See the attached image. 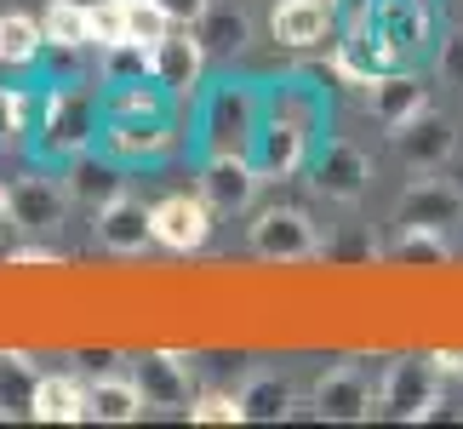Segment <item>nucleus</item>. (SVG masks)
I'll return each instance as SVG.
<instances>
[{
  "mask_svg": "<svg viewBox=\"0 0 463 429\" xmlns=\"http://www.w3.org/2000/svg\"><path fill=\"white\" fill-rule=\"evenodd\" d=\"M292 413V384L275 378V372H258V378H246L241 389V418L246 424H280Z\"/></svg>",
  "mask_w": 463,
  "mask_h": 429,
  "instance_id": "25",
  "label": "nucleus"
},
{
  "mask_svg": "<svg viewBox=\"0 0 463 429\" xmlns=\"http://www.w3.org/2000/svg\"><path fill=\"white\" fill-rule=\"evenodd\" d=\"M12 218V212H6V184H0V224H6Z\"/></svg>",
  "mask_w": 463,
  "mask_h": 429,
  "instance_id": "37",
  "label": "nucleus"
},
{
  "mask_svg": "<svg viewBox=\"0 0 463 429\" xmlns=\"http://www.w3.org/2000/svg\"><path fill=\"white\" fill-rule=\"evenodd\" d=\"M430 361H435V372H440V378H458V372H463V349H435Z\"/></svg>",
  "mask_w": 463,
  "mask_h": 429,
  "instance_id": "35",
  "label": "nucleus"
},
{
  "mask_svg": "<svg viewBox=\"0 0 463 429\" xmlns=\"http://www.w3.org/2000/svg\"><path fill=\"white\" fill-rule=\"evenodd\" d=\"M92 241L115 258H137L155 246V224H149V206L132 201V195H115L109 206L92 212Z\"/></svg>",
  "mask_w": 463,
  "mask_h": 429,
  "instance_id": "10",
  "label": "nucleus"
},
{
  "mask_svg": "<svg viewBox=\"0 0 463 429\" xmlns=\"http://www.w3.org/2000/svg\"><path fill=\"white\" fill-rule=\"evenodd\" d=\"M309 184L326 195V201L354 206L366 195V184H372V160H366L361 143L326 138V143H315V155H309Z\"/></svg>",
  "mask_w": 463,
  "mask_h": 429,
  "instance_id": "5",
  "label": "nucleus"
},
{
  "mask_svg": "<svg viewBox=\"0 0 463 429\" xmlns=\"http://www.w3.org/2000/svg\"><path fill=\"white\" fill-rule=\"evenodd\" d=\"M120 6H127V41H137V46H160L177 29L155 0H120Z\"/></svg>",
  "mask_w": 463,
  "mask_h": 429,
  "instance_id": "28",
  "label": "nucleus"
},
{
  "mask_svg": "<svg viewBox=\"0 0 463 429\" xmlns=\"http://www.w3.org/2000/svg\"><path fill=\"white\" fill-rule=\"evenodd\" d=\"M194 34H201L206 58H241V52L252 46V24H246V12L223 6V0H212V6L201 12V24H194Z\"/></svg>",
  "mask_w": 463,
  "mask_h": 429,
  "instance_id": "21",
  "label": "nucleus"
},
{
  "mask_svg": "<svg viewBox=\"0 0 463 429\" xmlns=\"http://www.w3.org/2000/svg\"><path fill=\"white\" fill-rule=\"evenodd\" d=\"M41 29H46L52 52L92 46V41H86V6H75V0H46V6H41Z\"/></svg>",
  "mask_w": 463,
  "mask_h": 429,
  "instance_id": "26",
  "label": "nucleus"
},
{
  "mask_svg": "<svg viewBox=\"0 0 463 429\" xmlns=\"http://www.w3.org/2000/svg\"><path fill=\"white\" fill-rule=\"evenodd\" d=\"M366 103H372V115H378V127L395 132L412 115L430 110V92H423V81L412 75V69H383V75L366 81Z\"/></svg>",
  "mask_w": 463,
  "mask_h": 429,
  "instance_id": "15",
  "label": "nucleus"
},
{
  "mask_svg": "<svg viewBox=\"0 0 463 429\" xmlns=\"http://www.w3.org/2000/svg\"><path fill=\"white\" fill-rule=\"evenodd\" d=\"M86 41H92L98 52L120 46L127 41V6H120V0H98V6L86 12Z\"/></svg>",
  "mask_w": 463,
  "mask_h": 429,
  "instance_id": "29",
  "label": "nucleus"
},
{
  "mask_svg": "<svg viewBox=\"0 0 463 429\" xmlns=\"http://www.w3.org/2000/svg\"><path fill=\"white\" fill-rule=\"evenodd\" d=\"M132 384L144 389V406L189 413V361H184V355H137Z\"/></svg>",
  "mask_w": 463,
  "mask_h": 429,
  "instance_id": "19",
  "label": "nucleus"
},
{
  "mask_svg": "<svg viewBox=\"0 0 463 429\" xmlns=\"http://www.w3.org/2000/svg\"><path fill=\"white\" fill-rule=\"evenodd\" d=\"M75 6H86V12H92V6H98V0H75Z\"/></svg>",
  "mask_w": 463,
  "mask_h": 429,
  "instance_id": "38",
  "label": "nucleus"
},
{
  "mask_svg": "<svg viewBox=\"0 0 463 429\" xmlns=\"http://www.w3.org/2000/svg\"><path fill=\"white\" fill-rule=\"evenodd\" d=\"M320 120H326V98H320V86L309 75H292L275 92H263V127L252 138V149H246L263 184H280V177L309 167Z\"/></svg>",
  "mask_w": 463,
  "mask_h": 429,
  "instance_id": "1",
  "label": "nucleus"
},
{
  "mask_svg": "<svg viewBox=\"0 0 463 429\" xmlns=\"http://www.w3.org/2000/svg\"><path fill=\"white\" fill-rule=\"evenodd\" d=\"M46 52V29L29 12H0V69H29Z\"/></svg>",
  "mask_w": 463,
  "mask_h": 429,
  "instance_id": "23",
  "label": "nucleus"
},
{
  "mask_svg": "<svg viewBox=\"0 0 463 429\" xmlns=\"http://www.w3.org/2000/svg\"><path fill=\"white\" fill-rule=\"evenodd\" d=\"M435 406H440V372L430 355H406V361L389 367V378L378 389V413L389 418H401V424H418V418H435Z\"/></svg>",
  "mask_w": 463,
  "mask_h": 429,
  "instance_id": "6",
  "label": "nucleus"
},
{
  "mask_svg": "<svg viewBox=\"0 0 463 429\" xmlns=\"http://www.w3.org/2000/svg\"><path fill=\"white\" fill-rule=\"evenodd\" d=\"M258 167H252V155L246 149H212L201 160V195H206V206L212 212H246L252 206V195H258Z\"/></svg>",
  "mask_w": 463,
  "mask_h": 429,
  "instance_id": "7",
  "label": "nucleus"
},
{
  "mask_svg": "<svg viewBox=\"0 0 463 429\" xmlns=\"http://www.w3.org/2000/svg\"><path fill=\"white\" fill-rule=\"evenodd\" d=\"M17 132H29V98L17 86H0V143H12Z\"/></svg>",
  "mask_w": 463,
  "mask_h": 429,
  "instance_id": "32",
  "label": "nucleus"
},
{
  "mask_svg": "<svg viewBox=\"0 0 463 429\" xmlns=\"http://www.w3.org/2000/svg\"><path fill=\"white\" fill-rule=\"evenodd\" d=\"M315 413L332 424H366L378 413V389L366 384L361 367H332L326 378L315 384Z\"/></svg>",
  "mask_w": 463,
  "mask_h": 429,
  "instance_id": "12",
  "label": "nucleus"
},
{
  "mask_svg": "<svg viewBox=\"0 0 463 429\" xmlns=\"http://www.w3.org/2000/svg\"><path fill=\"white\" fill-rule=\"evenodd\" d=\"M263 127V92L252 81H223V86H201V138L206 155L212 149H252V138Z\"/></svg>",
  "mask_w": 463,
  "mask_h": 429,
  "instance_id": "3",
  "label": "nucleus"
},
{
  "mask_svg": "<svg viewBox=\"0 0 463 429\" xmlns=\"http://www.w3.org/2000/svg\"><path fill=\"white\" fill-rule=\"evenodd\" d=\"M155 6L166 12V17H172L177 29H194V24H201V12L212 6V0H155Z\"/></svg>",
  "mask_w": 463,
  "mask_h": 429,
  "instance_id": "34",
  "label": "nucleus"
},
{
  "mask_svg": "<svg viewBox=\"0 0 463 429\" xmlns=\"http://www.w3.org/2000/svg\"><path fill=\"white\" fill-rule=\"evenodd\" d=\"M63 206H69V189L52 184V177H17L6 189V212L17 229H29V235H46V229L63 224Z\"/></svg>",
  "mask_w": 463,
  "mask_h": 429,
  "instance_id": "16",
  "label": "nucleus"
},
{
  "mask_svg": "<svg viewBox=\"0 0 463 429\" xmlns=\"http://www.w3.org/2000/svg\"><path fill=\"white\" fill-rule=\"evenodd\" d=\"M252 253L258 258H269V263H304L320 253V229L304 206H269V212H258L252 218Z\"/></svg>",
  "mask_w": 463,
  "mask_h": 429,
  "instance_id": "4",
  "label": "nucleus"
},
{
  "mask_svg": "<svg viewBox=\"0 0 463 429\" xmlns=\"http://www.w3.org/2000/svg\"><path fill=\"white\" fill-rule=\"evenodd\" d=\"M34 372L24 355H0V406H24L29 413V396H34Z\"/></svg>",
  "mask_w": 463,
  "mask_h": 429,
  "instance_id": "30",
  "label": "nucleus"
},
{
  "mask_svg": "<svg viewBox=\"0 0 463 429\" xmlns=\"http://www.w3.org/2000/svg\"><path fill=\"white\" fill-rule=\"evenodd\" d=\"M149 75L166 86L172 98H201V75H206V46L194 29H172L160 46H149Z\"/></svg>",
  "mask_w": 463,
  "mask_h": 429,
  "instance_id": "9",
  "label": "nucleus"
},
{
  "mask_svg": "<svg viewBox=\"0 0 463 429\" xmlns=\"http://www.w3.org/2000/svg\"><path fill=\"white\" fill-rule=\"evenodd\" d=\"M29 418L34 424H80L86 418V384L69 372H41L29 396Z\"/></svg>",
  "mask_w": 463,
  "mask_h": 429,
  "instance_id": "20",
  "label": "nucleus"
},
{
  "mask_svg": "<svg viewBox=\"0 0 463 429\" xmlns=\"http://www.w3.org/2000/svg\"><path fill=\"white\" fill-rule=\"evenodd\" d=\"M395 224H430V229L463 224V189L447 184V177H412V189L395 206Z\"/></svg>",
  "mask_w": 463,
  "mask_h": 429,
  "instance_id": "17",
  "label": "nucleus"
},
{
  "mask_svg": "<svg viewBox=\"0 0 463 429\" xmlns=\"http://www.w3.org/2000/svg\"><path fill=\"white\" fill-rule=\"evenodd\" d=\"M332 6H337V12H361L366 0H332Z\"/></svg>",
  "mask_w": 463,
  "mask_h": 429,
  "instance_id": "36",
  "label": "nucleus"
},
{
  "mask_svg": "<svg viewBox=\"0 0 463 429\" xmlns=\"http://www.w3.org/2000/svg\"><path fill=\"white\" fill-rule=\"evenodd\" d=\"M63 189H69V201L98 212L115 195H127V160H115L109 149H80V155L63 160Z\"/></svg>",
  "mask_w": 463,
  "mask_h": 429,
  "instance_id": "11",
  "label": "nucleus"
},
{
  "mask_svg": "<svg viewBox=\"0 0 463 429\" xmlns=\"http://www.w3.org/2000/svg\"><path fill=\"white\" fill-rule=\"evenodd\" d=\"M41 6H46V0H41Z\"/></svg>",
  "mask_w": 463,
  "mask_h": 429,
  "instance_id": "39",
  "label": "nucleus"
},
{
  "mask_svg": "<svg viewBox=\"0 0 463 429\" xmlns=\"http://www.w3.org/2000/svg\"><path fill=\"white\" fill-rule=\"evenodd\" d=\"M389 258L406 263V270H440V263L452 258V241H447V229L401 224V235H395V246H389Z\"/></svg>",
  "mask_w": 463,
  "mask_h": 429,
  "instance_id": "24",
  "label": "nucleus"
},
{
  "mask_svg": "<svg viewBox=\"0 0 463 429\" xmlns=\"http://www.w3.org/2000/svg\"><path fill=\"white\" fill-rule=\"evenodd\" d=\"M189 424H246L241 418V396H201V401H189Z\"/></svg>",
  "mask_w": 463,
  "mask_h": 429,
  "instance_id": "31",
  "label": "nucleus"
},
{
  "mask_svg": "<svg viewBox=\"0 0 463 429\" xmlns=\"http://www.w3.org/2000/svg\"><path fill=\"white\" fill-rule=\"evenodd\" d=\"M149 224H155V246H166V253H201L212 241L206 195H160L149 206Z\"/></svg>",
  "mask_w": 463,
  "mask_h": 429,
  "instance_id": "8",
  "label": "nucleus"
},
{
  "mask_svg": "<svg viewBox=\"0 0 463 429\" xmlns=\"http://www.w3.org/2000/svg\"><path fill=\"white\" fill-rule=\"evenodd\" d=\"M269 29H275V41H280V46H292V52H315V46H326V41H332V29H337V6H332V0H275Z\"/></svg>",
  "mask_w": 463,
  "mask_h": 429,
  "instance_id": "13",
  "label": "nucleus"
},
{
  "mask_svg": "<svg viewBox=\"0 0 463 429\" xmlns=\"http://www.w3.org/2000/svg\"><path fill=\"white\" fill-rule=\"evenodd\" d=\"M86 418L98 424H137L144 418V389L132 378H92L86 384Z\"/></svg>",
  "mask_w": 463,
  "mask_h": 429,
  "instance_id": "22",
  "label": "nucleus"
},
{
  "mask_svg": "<svg viewBox=\"0 0 463 429\" xmlns=\"http://www.w3.org/2000/svg\"><path fill=\"white\" fill-rule=\"evenodd\" d=\"M389 138H395V149H401V160H406L412 172H435V167H447V160H452V143H458L452 120H447V115H435V110L412 115L406 127H395Z\"/></svg>",
  "mask_w": 463,
  "mask_h": 429,
  "instance_id": "14",
  "label": "nucleus"
},
{
  "mask_svg": "<svg viewBox=\"0 0 463 429\" xmlns=\"http://www.w3.org/2000/svg\"><path fill=\"white\" fill-rule=\"evenodd\" d=\"M98 81L103 86H127V81H149V46L120 41L98 52Z\"/></svg>",
  "mask_w": 463,
  "mask_h": 429,
  "instance_id": "27",
  "label": "nucleus"
},
{
  "mask_svg": "<svg viewBox=\"0 0 463 429\" xmlns=\"http://www.w3.org/2000/svg\"><path fill=\"white\" fill-rule=\"evenodd\" d=\"M103 132V92L92 86H52L41 98V127H34V160H63L92 149Z\"/></svg>",
  "mask_w": 463,
  "mask_h": 429,
  "instance_id": "2",
  "label": "nucleus"
},
{
  "mask_svg": "<svg viewBox=\"0 0 463 429\" xmlns=\"http://www.w3.org/2000/svg\"><path fill=\"white\" fill-rule=\"evenodd\" d=\"M103 149H109L115 160H127V167H137V160H160L172 149V120L166 115H155V120L103 115Z\"/></svg>",
  "mask_w": 463,
  "mask_h": 429,
  "instance_id": "18",
  "label": "nucleus"
},
{
  "mask_svg": "<svg viewBox=\"0 0 463 429\" xmlns=\"http://www.w3.org/2000/svg\"><path fill=\"white\" fill-rule=\"evenodd\" d=\"M435 69H440V81H447V86H463V29H452L447 41H440Z\"/></svg>",
  "mask_w": 463,
  "mask_h": 429,
  "instance_id": "33",
  "label": "nucleus"
}]
</instances>
